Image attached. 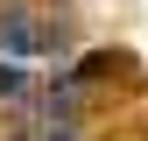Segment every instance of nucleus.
<instances>
[{
    "label": "nucleus",
    "mask_w": 148,
    "mask_h": 141,
    "mask_svg": "<svg viewBox=\"0 0 148 141\" xmlns=\"http://www.w3.org/2000/svg\"><path fill=\"white\" fill-rule=\"evenodd\" d=\"M28 141H78V127H35Z\"/></svg>",
    "instance_id": "nucleus-1"
}]
</instances>
